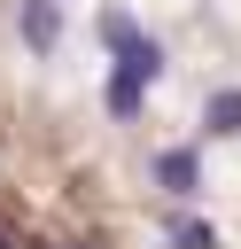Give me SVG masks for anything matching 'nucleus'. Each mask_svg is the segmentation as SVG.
Instances as JSON below:
<instances>
[{"instance_id":"obj_1","label":"nucleus","mask_w":241,"mask_h":249,"mask_svg":"<svg viewBox=\"0 0 241 249\" xmlns=\"http://www.w3.org/2000/svg\"><path fill=\"white\" fill-rule=\"evenodd\" d=\"M155 187L187 202V195L202 187V156H194V148H163V156H155Z\"/></svg>"},{"instance_id":"obj_2","label":"nucleus","mask_w":241,"mask_h":249,"mask_svg":"<svg viewBox=\"0 0 241 249\" xmlns=\"http://www.w3.org/2000/svg\"><path fill=\"white\" fill-rule=\"evenodd\" d=\"M117 70H124V78H140V86H155V78H163V39H148V31H140L132 47H117Z\"/></svg>"},{"instance_id":"obj_3","label":"nucleus","mask_w":241,"mask_h":249,"mask_svg":"<svg viewBox=\"0 0 241 249\" xmlns=\"http://www.w3.org/2000/svg\"><path fill=\"white\" fill-rule=\"evenodd\" d=\"M202 124H210V140H241V86H218L202 101Z\"/></svg>"},{"instance_id":"obj_4","label":"nucleus","mask_w":241,"mask_h":249,"mask_svg":"<svg viewBox=\"0 0 241 249\" xmlns=\"http://www.w3.org/2000/svg\"><path fill=\"white\" fill-rule=\"evenodd\" d=\"M16 23H23V47H31V54H47V47H54V31H62L54 0H23V16H16Z\"/></svg>"},{"instance_id":"obj_5","label":"nucleus","mask_w":241,"mask_h":249,"mask_svg":"<svg viewBox=\"0 0 241 249\" xmlns=\"http://www.w3.org/2000/svg\"><path fill=\"white\" fill-rule=\"evenodd\" d=\"M101 101H109V117H117V124H132V117H140V101H148V86H140V78H124V70H109Z\"/></svg>"},{"instance_id":"obj_6","label":"nucleus","mask_w":241,"mask_h":249,"mask_svg":"<svg viewBox=\"0 0 241 249\" xmlns=\"http://www.w3.org/2000/svg\"><path fill=\"white\" fill-rule=\"evenodd\" d=\"M132 39H140V23H132L124 8H109V16H101V47L117 54V47H132Z\"/></svg>"},{"instance_id":"obj_7","label":"nucleus","mask_w":241,"mask_h":249,"mask_svg":"<svg viewBox=\"0 0 241 249\" xmlns=\"http://www.w3.org/2000/svg\"><path fill=\"white\" fill-rule=\"evenodd\" d=\"M171 241H179V249H218V226H202V218H171Z\"/></svg>"},{"instance_id":"obj_8","label":"nucleus","mask_w":241,"mask_h":249,"mask_svg":"<svg viewBox=\"0 0 241 249\" xmlns=\"http://www.w3.org/2000/svg\"><path fill=\"white\" fill-rule=\"evenodd\" d=\"M0 249H16V241H8V233H0Z\"/></svg>"}]
</instances>
